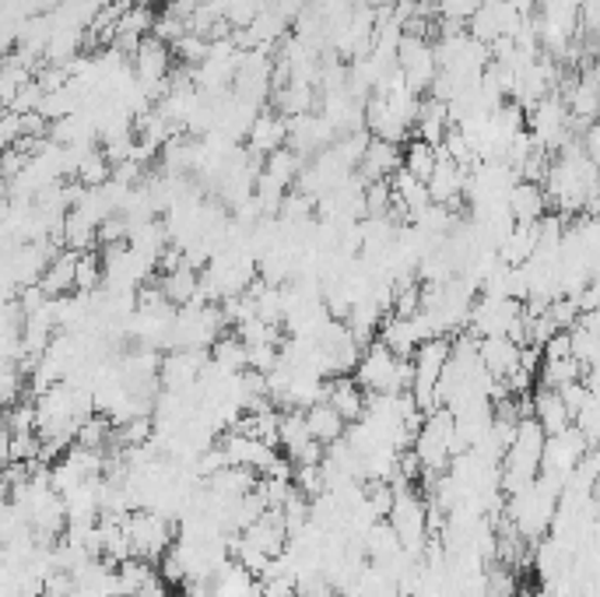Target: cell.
<instances>
[{
  "instance_id": "15",
  "label": "cell",
  "mask_w": 600,
  "mask_h": 597,
  "mask_svg": "<svg viewBox=\"0 0 600 597\" xmlns=\"http://www.w3.org/2000/svg\"><path fill=\"white\" fill-rule=\"evenodd\" d=\"M211 363L229 369V373H246L249 369V344L235 331H225L211 344Z\"/></svg>"
},
{
  "instance_id": "11",
  "label": "cell",
  "mask_w": 600,
  "mask_h": 597,
  "mask_svg": "<svg viewBox=\"0 0 600 597\" xmlns=\"http://www.w3.org/2000/svg\"><path fill=\"white\" fill-rule=\"evenodd\" d=\"M77 264H82V254L77 249H60V254L50 260L42 275V292L50 298H63V295H74L77 292Z\"/></svg>"
},
{
  "instance_id": "1",
  "label": "cell",
  "mask_w": 600,
  "mask_h": 597,
  "mask_svg": "<svg viewBox=\"0 0 600 597\" xmlns=\"http://www.w3.org/2000/svg\"><path fill=\"white\" fill-rule=\"evenodd\" d=\"M355 380L366 387V394H407L415 383V358L393 355L383 341L366 344L362 363L355 369Z\"/></svg>"
},
{
  "instance_id": "17",
  "label": "cell",
  "mask_w": 600,
  "mask_h": 597,
  "mask_svg": "<svg viewBox=\"0 0 600 597\" xmlns=\"http://www.w3.org/2000/svg\"><path fill=\"white\" fill-rule=\"evenodd\" d=\"M313 102H316L313 85H284V88H278V96H274V106H278V113L284 120L309 117Z\"/></svg>"
},
{
  "instance_id": "4",
  "label": "cell",
  "mask_w": 600,
  "mask_h": 597,
  "mask_svg": "<svg viewBox=\"0 0 600 597\" xmlns=\"http://www.w3.org/2000/svg\"><path fill=\"white\" fill-rule=\"evenodd\" d=\"M126 538H131L134 556L162 562V556L176 545V527H172V516L155 513V510H134L126 516Z\"/></svg>"
},
{
  "instance_id": "7",
  "label": "cell",
  "mask_w": 600,
  "mask_h": 597,
  "mask_svg": "<svg viewBox=\"0 0 600 597\" xmlns=\"http://www.w3.org/2000/svg\"><path fill=\"white\" fill-rule=\"evenodd\" d=\"M519 352H524V344H516L510 334H492V338H481V366L495 376L499 383H505L510 376L519 369Z\"/></svg>"
},
{
  "instance_id": "21",
  "label": "cell",
  "mask_w": 600,
  "mask_h": 597,
  "mask_svg": "<svg viewBox=\"0 0 600 597\" xmlns=\"http://www.w3.org/2000/svg\"><path fill=\"white\" fill-rule=\"evenodd\" d=\"M134 597H172V584L166 576H155V580H148L145 587H140Z\"/></svg>"
},
{
  "instance_id": "2",
  "label": "cell",
  "mask_w": 600,
  "mask_h": 597,
  "mask_svg": "<svg viewBox=\"0 0 600 597\" xmlns=\"http://www.w3.org/2000/svg\"><path fill=\"white\" fill-rule=\"evenodd\" d=\"M450 352H453V338H432L415 352V383H411L407 394L415 398L421 415L439 407V380L450 363Z\"/></svg>"
},
{
  "instance_id": "14",
  "label": "cell",
  "mask_w": 600,
  "mask_h": 597,
  "mask_svg": "<svg viewBox=\"0 0 600 597\" xmlns=\"http://www.w3.org/2000/svg\"><path fill=\"white\" fill-rule=\"evenodd\" d=\"M313 443H316V439L309 432L306 412H295V407L281 412V450H284V458L295 464L298 458H303V450H309Z\"/></svg>"
},
{
  "instance_id": "3",
  "label": "cell",
  "mask_w": 600,
  "mask_h": 597,
  "mask_svg": "<svg viewBox=\"0 0 600 597\" xmlns=\"http://www.w3.org/2000/svg\"><path fill=\"white\" fill-rule=\"evenodd\" d=\"M393 492L397 496H393V510H390L387 521L393 524V531H397L404 552L421 559L425 556V538H429V502L411 489V485H404V489H393Z\"/></svg>"
},
{
  "instance_id": "13",
  "label": "cell",
  "mask_w": 600,
  "mask_h": 597,
  "mask_svg": "<svg viewBox=\"0 0 600 597\" xmlns=\"http://www.w3.org/2000/svg\"><path fill=\"white\" fill-rule=\"evenodd\" d=\"M306 422H309L313 439H316V443H323V447L338 443V439L347 436V422H344V415L330 401L313 404L309 412H306Z\"/></svg>"
},
{
  "instance_id": "9",
  "label": "cell",
  "mask_w": 600,
  "mask_h": 597,
  "mask_svg": "<svg viewBox=\"0 0 600 597\" xmlns=\"http://www.w3.org/2000/svg\"><path fill=\"white\" fill-rule=\"evenodd\" d=\"M289 145V120L278 117V113H264L253 120L249 127V155H257V159H267V155L281 151Z\"/></svg>"
},
{
  "instance_id": "19",
  "label": "cell",
  "mask_w": 600,
  "mask_h": 597,
  "mask_svg": "<svg viewBox=\"0 0 600 597\" xmlns=\"http://www.w3.org/2000/svg\"><path fill=\"white\" fill-rule=\"evenodd\" d=\"M102 285H106V264H102L99 254H95V249H85L82 264H77V292L91 295V292H99Z\"/></svg>"
},
{
  "instance_id": "6",
  "label": "cell",
  "mask_w": 600,
  "mask_h": 597,
  "mask_svg": "<svg viewBox=\"0 0 600 597\" xmlns=\"http://www.w3.org/2000/svg\"><path fill=\"white\" fill-rule=\"evenodd\" d=\"M505 204H510V215L516 226H537L551 208L548 191L541 183H530V180H519L510 191V197H505Z\"/></svg>"
},
{
  "instance_id": "16",
  "label": "cell",
  "mask_w": 600,
  "mask_h": 597,
  "mask_svg": "<svg viewBox=\"0 0 600 597\" xmlns=\"http://www.w3.org/2000/svg\"><path fill=\"white\" fill-rule=\"evenodd\" d=\"M436 166H439V148L436 145H429V141H421V137L407 141V148H404V169L411 172V176L421 180V183H429Z\"/></svg>"
},
{
  "instance_id": "5",
  "label": "cell",
  "mask_w": 600,
  "mask_h": 597,
  "mask_svg": "<svg viewBox=\"0 0 600 597\" xmlns=\"http://www.w3.org/2000/svg\"><path fill=\"white\" fill-rule=\"evenodd\" d=\"M404 169V148L393 145V141L372 137L366 155L358 162V180L362 183H376V180H393Z\"/></svg>"
},
{
  "instance_id": "8",
  "label": "cell",
  "mask_w": 600,
  "mask_h": 597,
  "mask_svg": "<svg viewBox=\"0 0 600 597\" xmlns=\"http://www.w3.org/2000/svg\"><path fill=\"white\" fill-rule=\"evenodd\" d=\"M327 401L344 415L347 426L366 418V407H369L366 387H362L358 380H352V376H330L327 380Z\"/></svg>"
},
{
  "instance_id": "12",
  "label": "cell",
  "mask_w": 600,
  "mask_h": 597,
  "mask_svg": "<svg viewBox=\"0 0 600 597\" xmlns=\"http://www.w3.org/2000/svg\"><path fill=\"white\" fill-rule=\"evenodd\" d=\"M530 401H534V418L541 422V429L548 436H559L562 429L573 426V412L565 407L562 390H555V387H537V394Z\"/></svg>"
},
{
  "instance_id": "20",
  "label": "cell",
  "mask_w": 600,
  "mask_h": 597,
  "mask_svg": "<svg viewBox=\"0 0 600 597\" xmlns=\"http://www.w3.org/2000/svg\"><path fill=\"white\" fill-rule=\"evenodd\" d=\"M264 8H267V0H232L225 11V22L232 25V33H243V28H249L260 19Z\"/></svg>"
},
{
  "instance_id": "10",
  "label": "cell",
  "mask_w": 600,
  "mask_h": 597,
  "mask_svg": "<svg viewBox=\"0 0 600 597\" xmlns=\"http://www.w3.org/2000/svg\"><path fill=\"white\" fill-rule=\"evenodd\" d=\"M158 285H162L166 298L176 309L189 306V303H197V298H204V271H197V267H176V271H162V278H158Z\"/></svg>"
},
{
  "instance_id": "18",
  "label": "cell",
  "mask_w": 600,
  "mask_h": 597,
  "mask_svg": "<svg viewBox=\"0 0 600 597\" xmlns=\"http://www.w3.org/2000/svg\"><path fill=\"white\" fill-rule=\"evenodd\" d=\"M117 576H120V594L123 597H134L140 587L148 584V580H155V562L151 559H140V556H131V559H123L117 565Z\"/></svg>"
}]
</instances>
